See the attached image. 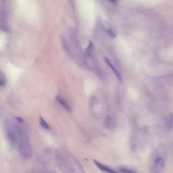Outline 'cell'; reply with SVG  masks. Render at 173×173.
Returning <instances> with one entry per match:
<instances>
[{"mask_svg": "<svg viewBox=\"0 0 173 173\" xmlns=\"http://www.w3.org/2000/svg\"><path fill=\"white\" fill-rule=\"evenodd\" d=\"M17 132L19 149L21 155L25 159H29L32 156V149L27 135L22 125L18 126Z\"/></svg>", "mask_w": 173, "mask_h": 173, "instance_id": "6da1fadb", "label": "cell"}, {"mask_svg": "<svg viewBox=\"0 0 173 173\" xmlns=\"http://www.w3.org/2000/svg\"><path fill=\"white\" fill-rule=\"evenodd\" d=\"M164 165V161L162 158H157L154 160L153 165L151 168V173H158L160 172Z\"/></svg>", "mask_w": 173, "mask_h": 173, "instance_id": "7a4b0ae2", "label": "cell"}, {"mask_svg": "<svg viewBox=\"0 0 173 173\" xmlns=\"http://www.w3.org/2000/svg\"><path fill=\"white\" fill-rule=\"evenodd\" d=\"M94 163L97 167L102 172L108 173L117 172L115 171V170L112 169L111 168L107 167L106 165L102 164L96 160H94Z\"/></svg>", "mask_w": 173, "mask_h": 173, "instance_id": "3957f363", "label": "cell"}, {"mask_svg": "<svg viewBox=\"0 0 173 173\" xmlns=\"http://www.w3.org/2000/svg\"><path fill=\"white\" fill-rule=\"evenodd\" d=\"M105 61H106L107 64L109 65L110 67L112 68V71H113L114 73L115 74L119 81L120 82V83H122V79H121V77L120 74H119L118 71L114 68V66L112 65L111 62H110L109 60L107 59V58L105 57Z\"/></svg>", "mask_w": 173, "mask_h": 173, "instance_id": "277c9868", "label": "cell"}, {"mask_svg": "<svg viewBox=\"0 0 173 173\" xmlns=\"http://www.w3.org/2000/svg\"><path fill=\"white\" fill-rule=\"evenodd\" d=\"M56 99L59 102L61 105L68 112H71V108H70L69 105L61 97L59 96H57L56 97Z\"/></svg>", "mask_w": 173, "mask_h": 173, "instance_id": "5b68a950", "label": "cell"}, {"mask_svg": "<svg viewBox=\"0 0 173 173\" xmlns=\"http://www.w3.org/2000/svg\"><path fill=\"white\" fill-rule=\"evenodd\" d=\"M6 80L5 75L0 69V87H3L6 85Z\"/></svg>", "mask_w": 173, "mask_h": 173, "instance_id": "8992f818", "label": "cell"}, {"mask_svg": "<svg viewBox=\"0 0 173 173\" xmlns=\"http://www.w3.org/2000/svg\"><path fill=\"white\" fill-rule=\"evenodd\" d=\"M107 32L110 38L112 39L115 38L117 35L115 32L113 31L111 28H109L107 30Z\"/></svg>", "mask_w": 173, "mask_h": 173, "instance_id": "52a82bcc", "label": "cell"}, {"mask_svg": "<svg viewBox=\"0 0 173 173\" xmlns=\"http://www.w3.org/2000/svg\"><path fill=\"white\" fill-rule=\"evenodd\" d=\"M40 121L42 127H43L44 128L46 129H48L50 128L48 124L46 123L45 120L41 117L40 118Z\"/></svg>", "mask_w": 173, "mask_h": 173, "instance_id": "ba28073f", "label": "cell"}, {"mask_svg": "<svg viewBox=\"0 0 173 173\" xmlns=\"http://www.w3.org/2000/svg\"><path fill=\"white\" fill-rule=\"evenodd\" d=\"M93 44L92 42H90L89 45L88 46L86 50V53L87 54L88 56H90L91 54V51L92 50L93 48Z\"/></svg>", "mask_w": 173, "mask_h": 173, "instance_id": "9c48e42d", "label": "cell"}, {"mask_svg": "<svg viewBox=\"0 0 173 173\" xmlns=\"http://www.w3.org/2000/svg\"><path fill=\"white\" fill-rule=\"evenodd\" d=\"M120 172L123 173H135L136 172L131 170L125 168H121L119 170Z\"/></svg>", "mask_w": 173, "mask_h": 173, "instance_id": "30bf717a", "label": "cell"}, {"mask_svg": "<svg viewBox=\"0 0 173 173\" xmlns=\"http://www.w3.org/2000/svg\"><path fill=\"white\" fill-rule=\"evenodd\" d=\"M110 1L113 3H116L117 2V0H110Z\"/></svg>", "mask_w": 173, "mask_h": 173, "instance_id": "8fae6325", "label": "cell"}, {"mask_svg": "<svg viewBox=\"0 0 173 173\" xmlns=\"http://www.w3.org/2000/svg\"><path fill=\"white\" fill-rule=\"evenodd\" d=\"M70 3H71V5H74V0H69Z\"/></svg>", "mask_w": 173, "mask_h": 173, "instance_id": "7c38bea8", "label": "cell"}]
</instances>
